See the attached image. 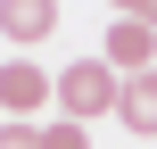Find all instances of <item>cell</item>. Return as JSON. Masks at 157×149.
Instances as JSON below:
<instances>
[{
	"label": "cell",
	"mask_w": 157,
	"mask_h": 149,
	"mask_svg": "<svg viewBox=\"0 0 157 149\" xmlns=\"http://www.w3.org/2000/svg\"><path fill=\"white\" fill-rule=\"evenodd\" d=\"M116 66L108 58H75L66 75H50V100H58V116L66 124H91V116H116Z\"/></svg>",
	"instance_id": "6da1fadb"
},
{
	"label": "cell",
	"mask_w": 157,
	"mask_h": 149,
	"mask_svg": "<svg viewBox=\"0 0 157 149\" xmlns=\"http://www.w3.org/2000/svg\"><path fill=\"white\" fill-rule=\"evenodd\" d=\"M0 149H41V124H17V116H8V124H0Z\"/></svg>",
	"instance_id": "8992f818"
},
{
	"label": "cell",
	"mask_w": 157,
	"mask_h": 149,
	"mask_svg": "<svg viewBox=\"0 0 157 149\" xmlns=\"http://www.w3.org/2000/svg\"><path fill=\"white\" fill-rule=\"evenodd\" d=\"M116 17H149V0H116Z\"/></svg>",
	"instance_id": "ba28073f"
},
{
	"label": "cell",
	"mask_w": 157,
	"mask_h": 149,
	"mask_svg": "<svg viewBox=\"0 0 157 149\" xmlns=\"http://www.w3.org/2000/svg\"><path fill=\"white\" fill-rule=\"evenodd\" d=\"M0 33L25 50V41H50L58 33V0H0Z\"/></svg>",
	"instance_id": "5b68a950"
},
{
	"label": "cell",
	"mask_w": 157,
	"mask_h": 149,
	"mask_svg": "<svg viewBox=\"0 0 157 149\" xmlns=\"http://www.w3.org/2000/svg\"><path fill=\"white\" fill-rule=\"evenodd\" d=\"M116 124H124V133H141V141H157V66L116 83Z\"/></svg>",
	"instance_id": "3957f363"
},
{
	"label": "cell",
	"mask_w": 157,
	"mask_h": 149,
	"mask_svg": "<svg viewBox=\"0 0 157 149\" xmlns=\"http://www.w3.org/2000/svg\"><path fill=\"white\" fill-rule=\"evenodd\" d=\"M41 100H50V75H41L33 58H8V66H0V108H8L17 124H25V116H33Z\"/></svg>",
	"instance_id": "277c9868"
},
{
	"label": "cell",
	"mask_w": 157,
	"mask_h": 149,
	"mask_svg": "<svg viewBox=\"0 0 157 149\" xmlns=\"http://www.w3.org/2000/svg\"><path fill=\"white\" fill-rule=\"evenodd\" d=\"M41 149H91V141H83V124H41Z\"/></svg>",
	"instance_id": "52a82bcc"
},
{
	"label": "cell",
	"mask_w": 157,
	"mask_h": 149,
	"mask_svg": "<svg viewBox=\"0 0 157 149\" xmlns=\"http://www.w3.org/2000/svg\"><path fill=\"white\" fill-rule=\"evenodd\" d=\"M99 58H108L116 75H149V66H157V25L116 17V25H108V41H99Z\"/></svg>",
	"instance_id": "7a4b0ae2"
}]
</instances>
